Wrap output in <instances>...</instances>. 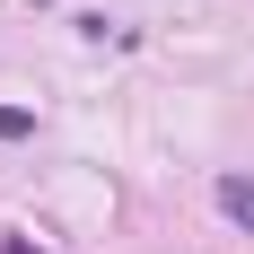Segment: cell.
<instances>
[{
  "instance_id": "obj_1",
  "label": "cell",
  "mask_w": 254,
  "mask_h": 254,
  "mask_svg": "<svg viewBox=\"0 0 254 254\" xmlns=\"http://www.w3.org/2000/svg\"><path fill=\"white\" fill-rule=\"evenodd\" d=\"M219 210H228V219H246V228H254V176H228V184H219Z\"/></svg>"
},
{
  "instance_id": "obj_2",
  "label": "cell",
  "mask_w": 254,
  "mask_h": 254,
  "mask_svg": "<svg viewBox=\"0 0 254 254\" xmlns=\"http://www.w3.org/2000/svg\"><path fill=\"white\" fill-rule=\"evenodd\" d=\"M26 131H35V114L26 105H0V140H26Z\"/></svg>"
},
{
  "instance_id": "obj_3",
  "label": "cell",
  "mask_w": 254,
  "mask_h": 254,
  "mask_svg": "<svg viewBox=\"0 0 254 254\" xmlns=\"http://www.w3.org/2000/svg\"><path fill=\"white\" fill-rule=\"evenodd\" d=\"M0 254H35V246H26V237H0Z\"/></svg>"
}]
</instances>
